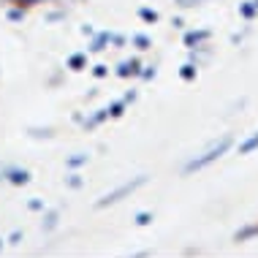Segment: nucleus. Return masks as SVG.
I'll list each match as a JSON object with an SVG mask.
<instances>
[{
  "mask_svg": "<svg viewBox=\"0 0 258 258\" xmlns=\"http://www.w3.org/2000/svg\"><path fill=\"white\" fill-rule=\"evenodd\" d=\"M253 147H258V134H255L253 139H250V142H245V144H242V152H250Z\"/></svg>",
  "mask_w": 258,
  "mask_h": 258,
  "instance_id": "2",
  "label": "nucleus"
},
{
  "mask_svg": "<svg viewBox=\"0 0 258 258\" xmlns=\"http://www.w3.org/2000/svg\"><path fill=\"white\" fill-rule=\"evenodd\" d=\"M253 234H258V226H253V228H247V231H242L236 239H245V236H253Z\"/></svg>",
  "mask_w": 258,
  "mask_h": 258,
  "instance_id": "3",
  "label": "nucleus"
},
{
  "mask_svg": "<svg viewBox=\"0 0 258 258\" xmlns=\"http://www.w3.org/2000/svg\"><path fill=\"white\" fill-rule=\"evenodd\" d=\"M3 3H11V6H22V9H36V6H44V3H54V0H3Z\"/></svg>",
  "mask_w": 258,
  "mask_h": 258,
  "instance_id": "1",
  "label": "nucleus"
}]
</instances>
